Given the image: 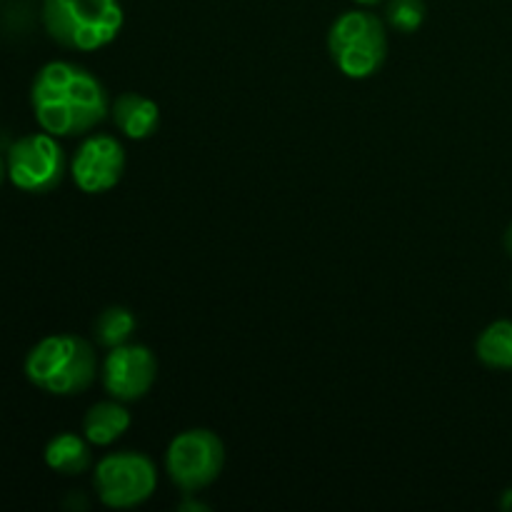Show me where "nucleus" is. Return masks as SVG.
<instances>
[{
    "label": "nucleus",
    "instance_id": "nucleus-3",
    "mask_svg": "<svg viewBox=\"0 0 512 512\" xmlns=\"http://www.w3.org/2000/svg\"><path fill=\"white\" fill-rule=\"evenodd\" d=\"M43 28L53 43L75 53H95L118 40L125 25L120 0H43Z\"/></svg>",
    "mask_w": 512,
    "mask_h": 512
},
{
    "label": "nucleus",
    "instance_id": "nucleus-1",
    "mask_svg": "<svg viewBox=\"0 0 512 512\" xmlns=\"http://www.w3.org/2000/svg\"><path fill=\"white\" fill-rule=\"evenodd\" d=\"M103 80L73 60H50L30 85V108L40 130L55 138H83L110 118Z\"/></svg>",
    "mask_w": 512,
    "mask_h": 512
},
{
    "label": "nucleus",
    "instance_id": "nucleus-9",
    "mask_svg": "<svg viewBox=\"0 0 512 512\" xmlns=\"http://www.w3.org/2000/svg\"><path fill=\"white\" fill-rule=\"evenodd\" d=\"M158 380V358L143 343H125L110 348L100 360V385L108 398L120 403H138Z\"/></svg>",
    "mask_w": 512,
    "mask_h": 512
},
{
    "label": "nucleus",
    "instance_id": "nucleus-4",
    "mask_svg": "<svg viewBox=\"0 0 512 512\" xmlns=\"http://www.w3.org/2000/svg\"><path fill=\"white\" fill-rule=\"evenodd\" d=\"M388 23L370 8L340 13L328 30V53L350 80H368L388 60Z\"/></svg>",
    "mask_w": 512,
    "mask_h": 512
},
{
    "label": "nucleus",
    "instance_id": "nucleus-18",
    "mask_svg": "<svg viewBox=\"0 0 512 512\" xmlns=\"http://www.w3.org/2000/svg\"><path fill=\"white\" fill-rule=\"evenodd\" d=\"M353 3L358 5V8H375V5L385 3V0H353Z\"/></svg>",
    "mask_w": 512,
    "mask_h": 512
},
{
    "label": "nucleus",
    "instance_id": "nucleus-19",
    "mask_svg": "<svg viewBox=\"0 0 512 512\" xmlns=\"http://www.w3.org/2000/svg\"><path fill=\"white\" fill-rule=\"evenodd\" d=\"M5 178H8V160H5L3 155H0V185L5 183Z\"/></svg>",
    "mask_w": 512,
    "mask_h": 512
},
{
    "label": "nucleus",
    "instance_id": "nucleus-11",
    "mask_svg": "<svg viewBox=\"0 0 512 512\" xmlns=\"http://www.w3.org/2000/svg\"><path fill=\"white\" fill-rule=\"evenodd\" d=\"M130 425H133V415H130L128 403L108 398L90 405L88 413L83 415V423H80V433L88 438L93 448H110L120 438H125Z\"/></svg>",
    "mask_w": 512,
    "mask_h": 512
},
{
    "label": "nucleus",
    "instance_id": "nucleus-16",
    "mask_svg": "<svg viewBox=\"0 0 512 512\" xmlns=\"http://www.w3.org/2000/svg\"><path fill=\"white\" fill-rule=\"evenodd\" d=\"M500 508L512 512V488H508L503 495H500Z\"/></svg>",
    "mask_w": 512,
    "mask_h": 512
},
{
    "label": "nucleus",
    "instance_id": "nucleus-2",
    "mask_svg": "<svg viewBox=\"0 0 512 512\" xmlns=\"http://www.w3.org/2000/svg\"><path fill=\"white\" fill-rule=\"evenodd\" d=\"M23 373L33 388L55 398H73L93 388L100 378V360L90 340L73 333H55L28 350Z\"/></svg>",
    "mask_w": 512,
    "mask_h": 512
},
{
    "label": "nucleus",
    "instance_id": "nucleus-15",
    "mask_svg": "<svg viewBox=\"0 0 512 512\" xmlns=\"http://www.w3.org/2000/svg\"><path fill=\"white\" fill-rule=\"evenodd\" d=\"M428 18V5L425 0H385V23L395 33H418Z\"/></svg>",
    "mask_w": 512,
    "mask_h": 512
},
{
    "label": "nucleus",
    "instance_id": "nucleus-12",
    "mask_svg": "<svg viewBox=\"0 0 512 512\" xmlns=\"http://www.w3.org/2000/svg\"><path fill=\"white\" fill-rule=\"evenodd\" d=\"M43 460L53 473L65 475V478H75V475H83L93 468V445L88 443L83 433H65L53 435V438L45 443Z\"/></svg>",
    "mask_w": 512,
    "mask_h": 512
},
{
    "label": "nucleus",
    "instance_id": "nucleus-10",
    "mask_svg": "<svg viewBox=\"0 0 512 512\" xmlns=\"http://www.w3.org/2000/svg\"><path fill=\"white\" fill-rule=\"evenodd\" d=\"M110 120L123 138L148 140L160 128V105L148 95L128 90L110 103Z\"/></svg>",
    "mask_w": 512,
    "mask_h": 512
},
{
    "label": "nucleus",
    "instance_id": "nucleus-5",
    "mask_svg": "<svg viewBox=\"0 0 512 512\" xmlns=\"http://www.w3.org/2000/svg\"><path fill=\"white\" fill-rule=\"evenodd\" d=\"M93 490L110 510L140 508L158 490V465L138 450L105 453L93 465Z\"/></svg>",
    "mask_w": 512,
    "mask_h": 512
},
{
    "label": "nucleus",
    "instance_id": "nucleus-17",
    "mask_svg": "<svg viewBox=\"0 0 512 512\" xmlns=\"http://www.w3.org/2000/svg\"><path fill=\"white\" fill-rule=\"evenodd\" d=\"M503 243H505V250H508V255L512 258V223L508 225V230H505V238H503Z\"/></svg>",
    "mask_w": 512,
    "mask_h": 512
},
{
    "label": "nucleus",
    "instance_id": "nucleus-14",
    "mask_svg": "<svg viewBox=\"0 0 512 512\" xmlns=\"http://www.w3.org/2000/svg\"><path fill=\"white\" fill-rule=\"evenodd\" d=\"M135 330H138V318L125 305H108L105 310H100L93 323L95 343L103 345L105 350L130 343Z\"/></svg>",
    "mask_w": 512,
    "mask_h": 512
},
{
    "label": "nucleus",
    "instance_id": "nucleus-13",
    "mask_svg": "<svg viewBox=\"0 0 512 512\" xmlns=\"http://www.w3.org/2000/svg\"><path fill=\"white\" fill-rule=\"evenodd\" d=\"M475 358L490 370H512V320L500 318L485 325L475 340Z\"/></svg>",
    "mask_w": 512,
    "mask_h": 512
},
{
    "label": "nucleus",
    "instance_id": "nucleus-7",
    "mask_svg": "<svg viewBox=\"0 0 512 512\" xmlns=\"http://www.w3.org/2000/svg\"><path fill=\"white\" fill-rule=\"evenodd\" d=\"M8 180L13 188L30 195L53 193L68 175V155L60 138L45 133H28L8 148Z\"/></svg>",
    "mask_w": 512,
    "mask_h": 512
},
{
    "label": "nucleus",
    "instance_id": "nucleus-8",
    "mask_svg": "<svg viewBox=\"0 0 512 512\" xmlns=\"http://www.w3.org/2000/svg\"><path fill=\"white\" fill-rule=\"evenodd\" d=\"M128 168L125 145L118 135L88 133L70 158L68 175L85 195H103L123 180Z\"/></svg>",
    "mask_w": 512,
    "mask_h": 512
},
{
    "label": "nucleus",
    "instance_id": "nucleus-6",
    "mask_svg": "<svg viewBox=\"0 0 512 512\" xmlns=\"http://www.w3.org/2000/svg\"><path fill=\"white\" fill-rule=\"evenodd\" d=\"M165 475L183 495H198L220 478L225 468V443L215 430L188 428L165 448Z\"/></svg>",
    "mask_w": 512,
    "mask_h": 512
}]
</instances>
